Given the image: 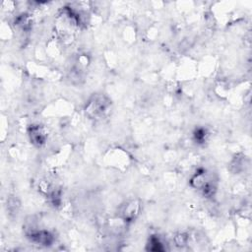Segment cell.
Listing matches in <instances>:
<instances>
[{
    "mask_svg": "<svg viewBox=\"0 0 252 252\" xmlns=\"http://www.w3.org/2000/svg\"><path fill=\"white\" fill-rule=\"evenodd\" d=\"M188 239H189V236L186 234V233H183V232H179L177 233L173 240H174V243L177 245V246H184L187 244L188 242Z\"/></svg>",
    "mask_w": 252,
    "mask_h": 252,
    "instance_id": "7",
    "label": "cell"
},
{
    "mask_svg": "<svg viewBox=\"0 0 252 252\" xmlns=\"http://www.w3.org/2000/svg\"><path fill=\"white\" fill-rule=\"evenodd\" d=\"M148 250H151V251H162L164 250L165 248L163 247V243L160 241V239L156 236V235H153L150 237L149 239V242H148Z\"/></svg>",
    "mask_w": 252,
    "mask_h": 252,
    "instance_id": "5",
    "label": "cell"
},
{
    "mask_svg": "<svg viewBox=\"0 0 252 252\" xmlns=\"http://www.w3.org/2000/svg\"><path fill=\"white\" fill-rule=\"evenodd\" d=\"M110 106V100L109 98L102 94H94L87 102L85 106V112L86 115L91 118H98L99 116L103 115L107 108Z\"/></svg>",
    "mask_w": 252,
    "mask_h": 252,
    "instance_id": "1",
    "label": "cell"
},
{
    "mask_svg": "<svg viewBox=\"0 0 252 252\" xmlns=\"http://www.w3.org/2000/svg\"><path fill=\"white\" fill-rule=\"evenodd\" d=\"M208 136H209L208 131H207L205 128H203V127L197 128V129L194 131V133H193V138H194L195 142H196V143H199V144L204 143V142L207 140Z\"/></svg>",
    "mask_w": 252,
    "mask_h": 252,
    "instance_id": "6",
    "label": "cell"
},
{
    "mask_svg": "<svg viewBox=\"0 0 252 252\" xmlns=\"http://www.w3.org/2000/svg\"><path fill=\"white\" fill-rule=\"evenodd\" d=\"M27 237L30 238L31 241L44 246L51 245L54 242V235L46 229L32 228L27 231Z\"/></svg>",
    "mask_w": 252,
    "mask_h": 252,
    "instance_id": "2",
    "label": "cell"
},
{
    "mask_svg": "<svg viewBox=\"0 0 252 252\" xmlns=\"http://www.w3.org/2000/svg\"><path fill=\"white\" fill-rule=\"evenodd\" d=\"M140 211V205L137 200H131L124 204L121 208V218L125 221H132L138 216Z\"/></svg>",
    "mask_w": 252,
    "mask_h": 252,
    "instance_id": "4",
    "label": "cell"
},
{
    "mask_svg": "<svg viewBox=\"0 0 252 252\" xmlns=\"http://www.w3.org/2000/svg\"><path fill=\"white\" fill-rule=\"evenodd\" d=\"M28 135L31 142L36 147H42L47 141V131L39 124H32L28 128Z\"/></svg>",
    "mask_w": 252,
    "mask_h": 252,
    "instance_id": "3",
    "label": "cell"
}]
</instances>
